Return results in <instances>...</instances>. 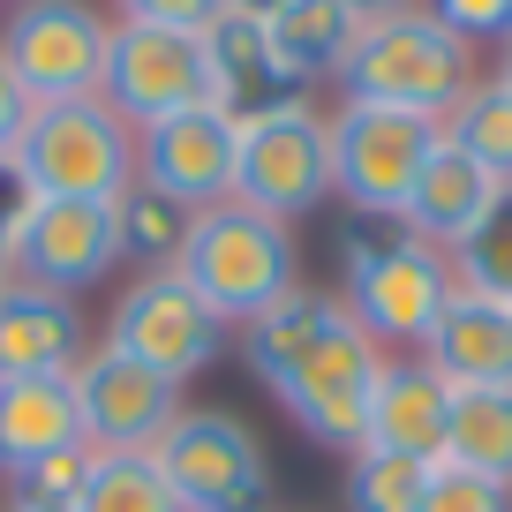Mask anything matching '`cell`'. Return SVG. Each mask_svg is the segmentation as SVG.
Here are the masks:
<instances>
[{
  "mask_svg": "<svg viewBox=\"0 0 512 512\" xmlns=\"http://www.w3.org/2000/svg\"><path fill=\"white\" fill-rule=\"evenodd\" d=\"M121 264V234H113V204H31L16 196V226H8V272L23 287L53 294H91Z\"/></svg>",
  "mask_w": 512,
  "mask_h": 512,
  "instance_id": "7c38bea8",
  "label": "cell"
},
{
  "mask_svg": "<svg viewBox=\"0 0 512 512\" xmlns=\"http://www.w3.org/2000/svg\"><path fill=\"white\" fill-rule=\"evenodd\" d=\"M226 16V0H113V23H159V31L204 38Z\"/></svg>",
  "mask_w": 512,
  "mask_h": 512,
  "instance_id": "4dcf8cb0",
  "label": "cell"
},
{
  "mask_svg": "<svg viewBox=\"0 0 512 512\" xmlns=\"http://www.w3.org/2000/svg\"><path fill=\"white\" fill-rule=\"evenodd\" d=\"M68 445H91L76 384L68 377H0V475L16 482L23 467L53 460Z\"/></svg>",
  "mask_w": 512,
  "mask_h": 512,
  "instance_id": "d6986e66",
  "label": "cell"
},
{
  "mask_svg": "<svg viewBox=\"0 0 512 512\" xmlns=\"http://www.w3.org/2000/svg\"><path fill=\"white\" fill-rule=\"evenodd\" d=\"M264 31H272L279 68L309 91V83H324V76L347 68L354 38H362V16H354L347 0H287V8L264 16Z\"/></svg>",
  "mask_w": 512,
  "mask_h": 512,
  "instance_id": "44dd1931",
  "label": "cell"
},
{
  "mask_svg": "<svg viewBox=\"0 0 512 512\" xmlns=\"http://www.w3.org/2000/svg\"><path fill=\"white\" fill-rule=\"evenodd\" d=\"M113 234H121V264H144V272H166L189 241V211L166 204L151 181H128L113 196Z\"/></svg>",
  "mask_w": 512,
  "mask_h": 512,
  "instance_id": "603a6c76",
  "label": "cell"
},
{
  "mask_svg": "<svg viewBox=\"0 0 512 512\" xmlns=\"http://www.w3.org/2000/svg\"><path fill=\"white\" fill-rule=\"evenodd\" d=\"M0 512H76V505H38V497H8Z\"/></svg>",
  "mask_w": 512,
  "mask_h": 512,
  "instance_id": "836d02e7",
  "label": "cell"
},
{
  "mask_svg": "<svg viewBox=\"0 0 512 512\" xmlns=\"http://www.w3.org/2000/svg\"><path fill=\"white\" fill-rule=\"evenodd\" d=\"M31 91H23L16 76H8V61H0V181H8V166H16L23 136H31Z\"/></svg>",
  "mask_w": 512,
  "mask_h": 512,
  "instance_id": "1f68e13d",
  "label": "cell"
},
{
  "mask_svg": "<svg viewBox=\"0 0 512 512\" xmlns=\"http://www.w3.org/2000/svg\"><path fill=\"white\" fill-rule=\"evenodd\" d=\"M437 467H460V475L512 490V384L452 392V430H445V460Z\"/></svg>",
  "mask_w": 512,
  "mask_h": 512,
  "instance_id": "7402d4cb",
  "label": "cell"
},
{
  "mask_svg": "<svg viewBox=\"0 0 512 512\" xmlns=\"http://www.w3.org/2000/svg\"><path fill=\"white\" fill-rule=\"evenodd\" d=\"M445 144H460L467 159H475L482 174L497 181V189H512V91H505L497 76H482L475 91L452 106Z\"/></svg>",
  "mask_w": 512,
  "mask_h": 512,
  "instance_id": "cb8c5ba5",
  "label": "cell"
},
{
  "mask_svg": "<svg viewBox=\"0 0 512 512\" xmlns=\"http://www.w3.org/2000/svg\"><path fill=\"white\" fill-rule=\"evenodd\" d=\"M128 181H136V128L106 98L38 106L31 136L8 166V189L31 204H113Z\"/></svg>",
  "mask_w": 512,
  "mask_h": 512,
  "instance_id": "5b68a950",
  "label": "cell"
},
{
  "mask_svg": "<svg viewBox=\"0 0 512 512\" xmlns=\"http://www.w3.org/2000/svg\"><path fill=\"white\" fill-rule=\"evenodd\" d=\"M422 512H512V490L505 482H482V475H460V467H437Z\"/></svg>",
  "mask_w": 512,
  "mask_h": 512,
  "instance_id": "f546056e",
  "label": "cell"
},
{
  "mask_svg": "<svg viewBox=\"0 0 512 512\" xmlns=\"http://www.w3.org/2000/svg\"><path fill=\"white\" fill-rule=\"evenodd\" d=\"M422 362L452 384V392H482V384H512V302L490 294H452L445 317H437Z\"/></svg>",
  "mask_w": 512,
  "mask_h": 512,
  "instance_id": "ac0fdd59",
  "label": "cell"
},
{
  "mask_svg": "<svg viewBox=\"0 0 512 512\" xmlns=\"http://www.w3.org/2000/svg\"><path fill=\"white\" fill-rule=\"evenodd\" d=\"M106 347H121L128 362L159 369L166 384H189L196 369H211L226 354V324L196 302V287L166 264V272H136L121 287V302L106 309Z\"/></svg>",
  "mask_w": 512,
  "mask_h": 512,
  "instance_id": "30bf717a",
  "label": "cell"
},
{
  "mask_svg": "<svg viewBox=\"0 0 512 512\" xmlns=\"http://www.w3.org/2000/svg\"><path fill=\"white\" fill-rule=\"evenodd\" d=\"M91 467H98V445H68V452H53V460L23 467V475L8 482V497H38V505H76L83 482H91Z\"/></svg>",
  "mask_w": 512,
  "mask_h": 512,
  "instance_id": "83f0119b",
  "label": "cell"
},
{
  "mask_svg": "<svg viewBox=\"0 0 512 512\" xmlns=\"http://www.w3.org/2000/svg\"><path fill=\"white\" fill-rule=\"evenodd\" d=\"M76 512H181V497L166 490V475H159L151 452H98Z\"/></svg>",
  "mask_w": 512,
  "mask_h": 512,
  "instance_id": "484cf974",
  "label": "cell"
},
{
  "mask_svg": "<svg viewBox=\"0 0 512 512\" xmlns=\"http://www.w3.org/2000/svg\"><path fill=\"white\" fill-rule=\"evenodd\" d=\"M452 294H460V279H452V256L437 241L407 234V226H377V219L339 234V302L354 309V324L384 354L430 347Z\"/></svg>",
  "mask_w": 512,
  "mask_h": 512,
  "instance_id": "7a4b0ae2",
  "label": "cell"
},
{
  "mask_svg": "<svg viewBox=\"0 0 512 512\" xmlns=\"http://www.w3.org/2000/svg\"><path fill=\"white\" fill-rule=\"evenodd\" d=\"M113 113L128 128H151L166 113H189L211 106V61H204V38L189 31H159V23H113V46H106V83H98Z\"/></svg>",
  "mask_w": 512,
  "mask_h": 512,
  "instance_id": "8fae6325",
  "label": "cell"
},
{
  "mask_svg": "<svg viewBox=\"0 0 512 512\" xmlns=\"http://www.w3.org/2000/svg\"><path fill=\"white\" fill-rule=\"evenodd\" d=\"M151 460L181 512H272V452L226 407H181Z\"/></svg>",
  "mask_w": 512,
  "mask_h": 512,
  "instance_id": "ba28073f",
  "label": "cell"
},
{
  "mask_svg": "<svg viewBox=\"0 0 512 512\" xmlns=\"http://www.w3.org/2000/svg\"><path fill=\"white\" fill-rule=\"evenodd\" d=\"M362 23H377V16H400V8H422V0H347Z\"/></svg>",
  "mask_w": 512,
  "mask_h": 512,
  "instance_id": "d6a6232c",
  "label": "cell"
},
{
  "mask_svg": "<svg viewBox=\"0 0 512 512\" xmlns=\"http://www.w3.org/2000/svg\"><path fill=\"white\" fill-rule=\"evenodd\" d=\"M8 8H16V0H8Z\"/></svg>",
  "mask_w": 512,
  "mask_h": 512,
  "instance_id": "74e56055",
  "label": "cell"
},
{
  "mask_svg": "<svg viewBox=\"0 0 512 512\" xmlns=\"http://www.w3.org/2000/svg\"><path fill=\"white\" fill-rule=\"evenodd\" d=\"M452 279L467 294H490V302H512V204H497L475 234L452 249Z\"/></svg>",
  "mask_w": 512,
  "mask_h": 512,
  "instance_id": "4316f807",
  "label": "cell"
},
{
  "mask_svg": "<svg viewBox=\"0 0 512 512\" xmlns=\"http://www.w3.org/2000/svg\"><path fill=\"white\" fill-rule=\"evenodd\" d=\"M234 151H241V128L219 106L166 113V121L136 128V181H151L166 204H181L196 219V211L234 196Z\"/></svg>",
  "mask_w": 512,
  "mask_h": 512,
  "instance_id": "5bb4252c",
  "label": "cell"
},
{
  "mask_svg": "<svg viewBox=\"0 0 512 512\" xmlns=\"http://www.w3.org/2000/svg\"><path fill=\"white\" fill-rule=\"evenodd\" d=\"M91 354V317L76 294L53 287H0V377H76Z\"/></svg>",
  "mask_w": 512,
  "mask_h": 512,
  "instance_id": "2e32d148",
  "label": "cell"
},
{
  "mask_svg": "<svg viewBox=\"0 0 512 512\" xmlns=\"http://www.w3.org/2000/svg\"><path fill=\"white\" fill-rule=\"evenodd\" d=\"M226 8H249V16H272V8H287V0H226Z\"/></svg>",
  "mask_w": 512,
  "mask_h": 512,
  "instance_id": "d590c367",
  "label": "cell"
},
{
  "mask_svg": "<svg viewBox=\"0 0 512 512\" xmlns=\"http://www.w3.org/2000/svg\"><path fill=\"white\" fill-rule=\"evenodd\" d=\"M497 204H505V189H497L460 144H437L430 166H422V181H415V196H407V211H400V226H407V234H422V241H437V249L452 256Z\"/></svg>",
  "mask_w": 512,
  "mask_h": 512,
  "instance_id": "ffe728a7",
  "label": "cell"
},
{
  "mask_svg": "<svg viewBox=\"0 0 512 512\" xmlns=\"http://www.w3.org/2000/svg\"><path fill=\"white\" fill-rule=\"evenodd\" d=\"M445 430H452V384L437 377L422 354H392L369 392V437L377 452H407V460H445Z\"/></svg>",
  "mask_w": 512,
  "mask_h": 512,
  "instance_id": "e0dca14e",
  "label": "cell"
},
{
  "mask_svg": "<svg viewBox=\"0 0 512 512\" xmlns=\"http://www.w3.org/2000/svg\"><path fill=\"white\" fill-rule=\"evenodd\" d=\"M113 46V8L98 0H16L0 16V61L31 91V106L98 98Z\"/></svg>",
  "mask_w": 512,
  "mask_h": 512,
  "instance_id": "52a82bcc",
  "label": "cell"
},
{
  "mask_svg": "<svg viewBox=\"0 0 512 512\" xmlns=\"http://www.w3.org/2000/svg\"><path fill=\"white\" fill-rule=\"evenodd\" d=\"M234 204L264 211V219H279V226H294L317 204H332V113L294 98V106H279V113L241 128Z\"/></svg>",
  "mask_w": 512,
  "mask_h": 512,
  "instance_id": "9c48e42d",
  "label": "cell"
},
{
  "mask_svg": "<svg viewBox=\"0 0 512 512\" xmlns=\"http://www.w3.org/2000/svg\"><path fill=\"white\" fill-rule=\"evenodd\" d=\"M422 8L467 46H505L512 38V0H422Z\"/></svg>",
  "mask_w": 512,
  "mask_h": 512,
  "instance_id": "f1b7e54d",
  "label": "cell"
},
{
  "mask_svg": "<svg viewBox=\"0 0 512 512\" xmlns=\"http://www.w3.org/2000/svg\"><path fill=\"white\" fill-rule=\"evenodd\" d=\"M332 83H339V98H362V106L452 121V106L482 83V53L467 38H452L430 8H400V16L362 23V38H354L347 68Z\"/></svg>",
  "mask_w": 512,
  "mask_h": 512,
  "instance_id": "3957f363",
  "label": "cell"
},
{
  "mask_svg": "<svg viewBox=\"0 0 512 512\" xmlns=\"http://www.w3.org/2000/svg\"><path fill=\"white\" fill-rule=\"evenodd\" d=\"M490 76H497V83H505V91H512V38H505V46H497V68H490Z\"/></svg>",
  "mask_w": 512,
  "mask_h": 512,
  "instance_id": "e575fe53",
  "label": "cell"
},
{
  "mask_svg": "<svg viewBox=\"0 0 512 512\" xmlns=\"http://www.w3.org/2000/svg\"><path fill=\"white\" fill-rule=\"evenodd\" d=\"M437 144H445V121L339 98L332 106V196L354 219L400 226V211H407V196H415Z\"/></svg>",
  "mask_w": 512,
  "mask_h": 512,
  "instance_id": "8992f818",
  "label": "cell"
},
{
  "mask_svg": "<svg viewBox=\"0 0 512 512\" xmlns=\"http://www.w3.org/2000/svg\"><path fill=\"white\" fill-rule=\"evenodd\" d=\"M204 61H211V106H219L234 128L264 121V113L294 106V98H309L302 83L279 68L272 31H264V16H249V8H226V16L204 31Z\"/></svg>",
  "mask_w": 512,
  "mask_h": 512,
  "instance_id": "9a60e30c",
  "label": "cell"
},
{
  "mask_svg": "<svg viewBox=\"0 0 512 512\" xmlns=\"http://www.w3.org/2000/svg\"><path fill=\"white\" fill-rule=\"evenodd\" d=\"M430 460H407V452H347V512H422V497H430Z\"/></svg>",
  "mask_w": 512,
  "mask_h": 512,
  "instance_id": "d4e9b609",
  "label": "cell"
},
{
  "mask_svg": "<svg viewBox=\"0 0 512 512\" xmlns=\"http://www.w3.org/2000/svg\"><path fill=\"white\" fill-rule=\"evenodd\" d=\"M241 362L302 422V437H317L324 452L347 460L369 437V392H377L392 354L354 324V309L339 294L294 287L287 302H272L256 324H241Z\"/></svg>",
  "mask_w": 512,
  "mask_h": 512,
  "instance_id": "6da1fadb",
  "label": "cell"
},
{
  "mask_svg": "<svg viewBox=\"0 0 512 512\" xmlns=\"http://www.w3.org/2000/svg\"><path fill=\"white\" fill-rule=\"evenodd\" d=\"M174 272L196 287V302L226 332H241V324H256L272 302H287L302 287V256H294V234L279 219H264V211L226 196V204L189 219V241H181Z\"/></svg>",
  "mask_w": 512,
  "mask_h": 512,
  "instance_id": "277c9868",
  "label": "cell"
},
{
  "mask_svg": "<svg viewBox=\"0 0 512 512\" xmlns=\"http://www.w3.org/2000/svg\"><path fill=\"white\" fill-rule=\"evenodd\" d=\"M68 384H76V407H83V437L98 452H159L166 430L181 422V384H166L144 362H128L106 339L76 362Z\"/></svg>",
  "mask_w": 512,
  "mask_h": 512,
  "instance_id": "4fadbf2b",
  "label": "cell"
},
{
  "mask_svg": "<svg viewBox=\"0 0 512 512\" xmlns=\"http://www.w3.org/2000/svg\"><path fill=\"white\" fill-rule=\"evenodd\" d=\"M505 204H512V189H505Z\"/></svg>",
  "mask_w": 512,
  "mask_h": 512,
  "instance_id": "8d00e7d4",
  "label": "cell"
}]
</instances>
